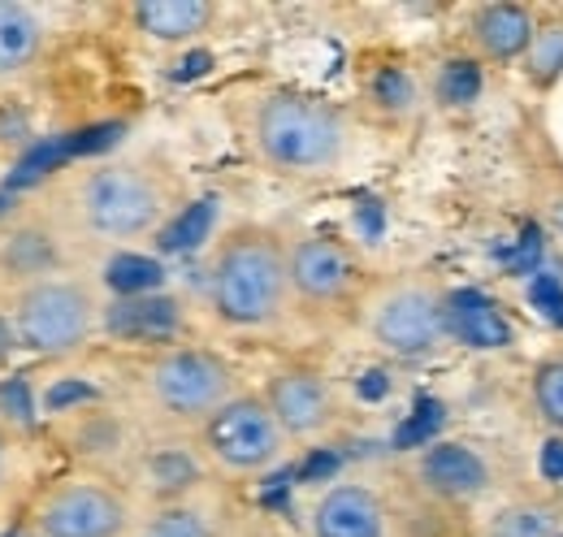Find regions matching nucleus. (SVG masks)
<instances>
[{"label": "nucleus", "mask_w": 563, "mask_h": 537, "mask_svg": "<svg viewBox=\"0 0 563 537\" xmlns=\"http://www.w3.org/2000/svg\"><path fill=\"white\" fill-rule=\"evenodd\" d=\"M542 217H547V226L563 239V183H551V187H547V196H542Z\"/></svg>", "instance_id": "obj_27"}, {"label": "nucleus", "mask_w": 563, "mask_h": 537, "mask_svg": "<svg viewBox=\"0 0 563 537\" xmlns=\"http://www.w3.org/2000/svg\"><path fill=\"white\" fill-rule=\"evenodd\" d=\"M286 273H290V291L299 299H308V304H339L352 291L355 261L339 239L308 234V239L286 248Z\"/></svg>", "instance_id": "obj_9"}, {"label": "nucleus", "mask_w": 563, "mask_h": 537, "mask_svg": "<svg viewBox=\"0 0 563 537\" xmlns=\"http://www.w3.org/2000/svg\"><path fill=\"white\" fill-rule=\"evenodd\" d=\"M165 187L140 169V165H104V169H91L78 187V212H82V226L96 234V239H109V243H122V239H140L147 230L161 226L165 217Z\"/></svg>", "instance_id": "obj_3"}, {"label": "nucleus", "mask_w": 563, "mask_h": 537, "mask_svg": "<svg viewBox=\"0 0 563 537\" xmlns=\"http://www.w3.org/2000/svg\"><path fill=\"white\" fill-rule=\"evenodd\" d=\"M0 476H4V438H0Z\"/></svg>", "instance_id": "obj_31"}, {"label": "nucleus", "mask_w": 563, "mask_h": 537, "mask_svg": "<svg viewBox=\"0 0 563 537\" xmlns=\"http://www.w3.org/2000/svg\"><path fill=\"white\" fill-rule=\"evenodd\" d=\"M209 221H212V200L191 204V208L178 217V226L165 230L161 248H165V252H187V248H196V243L209 234Z\"/></svg>", "instance_id": "obj_23"}, {"label": "nucleus", "mask_w": 563, "mask_h": 537, "mask_svg": "<svg viewBox=\"0 0 563 537\" xmlns=\"http://www.w3.org/2000/svg\"><path fill=\"white\" fill-rule=\"evenodd\" d=\"M152 399L178 420H212L225 403L234 399V373L225 360L200 347L165 351L147 373Z\"/></svg>", "instance_id": "obj_6"}, {"label": "nucleus", "mask_w": 563, "mask_h": 537, "mask_svg": "<svg viewBox=\"0 0 563 537\" xmlns=\"http://www.w3.org/2000/svg\"><path fill=\"white\" fill-rule=\"evenodd\" d=\"M421 481L442 498H477L490 490V464L464 442H433L421 456Z\"/></svg>", "instance_id": "obj_12"}, {"label": "nucleus", "mask_w": 563, "mask_h": 537, "mask_svg": "<svg viewBox=\"0 0 563 537\" xmlns=\"http://www.w3.org/2000/svg\"><path fill=\"white\" fill-rule=\"evenodd\" d=\"M40 18L26 9V4H13V0H0V74H18L35 62L40 53Z\"/></svg>", "instance_id": "obj_17"}, {"label": "nucleus", "mask_w": 563, "mask_h": 537, "mask_svg": "<svg viewBox=\"0 0 563 537\" xmlns=\"http://www.w3.org/2000/svg\"><path fill=\"white\" fill-rule=\"evenodd\" d=\"M269 412L286 438H312L334 420V395L330 386L308 369H286L269 386Z\"/></svg>", "instance_id": "obj_10"}, {"label": "nucleus", "mask_w": 563, "mask_h": 537, "mask_svg": "<svg viewBox=\"0 0 563 537\" xmlns=\"http://www.w3.org/2000/svg\"><path fill=\"white\" fill-rule=\"evenodd\" d=\"M209 451L217 456V464H225L230 472H261L269 469L286 447V434L274 420L269 403L252 399V395H234L205 429Z\"/></svg>", "instance_id": "obj_7"}, {"label": "nucleus", "mask_w": 563, "mask_h": 537, "mask_svg": "<svg viewBox=\"0 0 563 537\" xmlns=\"http://www.w3.org/2000/svg\"><path fill=\"white\" fill-rule=\"evenodd\" d=\"M18 338L40 355H66L82 347L96 326V299L87 286L66 277H40L18 295Z\"/></svg>", "instance_id": "obj_5"}, {"label": "nucleus", "mask_w": 563, "mask_h": 537, "mask_svg": "<svg viewBox=\"0 0 563 537\" xmlns=\"http://www.w3.org/2000/svg\"><path fill=\"white\" fill-rule=\"evenodd\" d=\"M252 139H256L261 156L282 174H325L347 152L343 118L325 100L295 96V91L269 96L256 109Z\"/></svg>", "instance_id": "obj_2"}, {"label": "nucleus", "mask_w": 563, "mask_h": 537, "mask_svg": "<svg viewBox=\"0 0 563 537\" xmlns=\"http://www.w3.org/2000/svg\"><path fill=\"white\" fill-rule=\"evenodd\" d=\"M529 74L538 83H551L563 74V18L533 26V44H529Z\"/></svg>", "instance_id": "obj_19"}, {"label": "nucleus", "mask_w": 563, "mask_h": 537, "mask_svg": "<svg viewBox=\"0 0 563 537\" xmlns=\"http://www.w3.org/2000/svg\"><path fill=\"white\" fill-rule=\"evenodd\" d=\"M209 0H143L135 4V22H140L143 35L161 40V44H183V40H196L200 31H209L212 22Z\"/></svg>", "instance_id": "obj_16"}, {"label": "nucleus", "mask_w": 563, "mask_h": 537, "mask_svg": "<svg viewBox=\"0 0 563 537\" xmlns=\"http://www.w3.org/2000/svg\"><path fill=\"white\" fill-rule=\"evenodd\" d=\"M368 335L399 360H424L446 342V291L429 277H395L368 299Z\"/></svg>", "instance_id": "obj_4"}, {"label": "nucleus", "mask_w": 563, "mask_h": 537, "mask_svg": "<svg viewBox=\"0 0 563 537\" xmlns=\"http://www.w3.org/2000/svg\"><path fill=\"white\" fill-rule=\"evenodd\" d=\"M104 326L122 338H174L183 313L169 295H126L104 313Z\"/></svg>", "instance_id": "obj_15"}, {"label": "nucleus", "mask_w": 563, "mask_h": 537, "mask_svg": "<svg viewBox=\"0 0 563 537\" xmlns=\"http://www.w3.org/2000/svg\"><path fill=\"white\" fill-rule=\"evenodd\" d=\"M555 529H560V512L538 498L511 503L490 520V537H555Z\"/></svg>", "instance_id": "obj_18"}, {"label": "nucleus", "mask_w": 563, "mask_h": 537, "mask_svg": "<svg viewBox=\"0 0 563 537\" xmlns=\"http://www.w3.org/2000/svg\"><path fill=\"white\" fill-rule=\"evenodd\" d=\"M140 537H212V525L191 507H165L147 520Z\"/></svg>", "instance_id": "obj_22"}, {"label": "nucleus", "mask_w": 563, "mask_h": 537, "mask_svg": "<svg viewBox=\"0 0 563 537\" xmlns=\"http://www.w3.org/2000/svg\"><path fill=\"white\" fill-rule=\"evenodd\" d=\"M74 399H91V391L87 386H57L53 395H48V407H66Z\"/></svg>", "instance_id": "obj_29"}, {"label": "nucleus", "mask_w": 563, "mask_h": 537, "mask_svg": "<svg viewBox=\"0 0 563 537\" xmlns=\"http://www.w3.org/2000/svg\"><path fill=\"white\" fill-rule=\"evenodd\" d=\"M290 295L286 248L269 230H234L212 261V308L239 330H261L278 321Z\"/></svg>", "instance_id": "obj_1"}, {"label": "nucleus", "mask_w": 563, "mask_h": 537, "mask_svg": "<svg viewBox=\"0 0 563 537\" xmlns=\"http://www.w3.org/2000/svg\"><path fill=\"white\" fill-rule=\"evenodd\" d=\"M442 425V407L438 403H421L417 407V416L395 434V447H421V442H429L433 438V429Z\"/></svg>", "instance_id": "obj_26"}, {"label": "nucleus", "mask_w": 563, "mask_h": 537, "mask_svg": "<svg viewBox=\"0 0 563 537\" xmlns=\"http://www.w3.org/2000/svg\"><path fill=\"white\" fill-rule=\"evenodd\" d=\"M35 529L44 537H122L131 529V507L100 481H66L40 503Z\"/></svg>", "instance_id": "obj_8"}, {"label": "nucleus", "mask_w": 563, "mask_h": 537, "mask_svg": "<svg viewBox=\"0 0 563 537\" xmlns=\"http://www.w3.org/2000/svg\"><path fill=\"white\" fill-rule=\"evenodd\" d=\"M312 537H390V512L368 485H334L312 507Z\"/></svg>", "instance_id": "obj_11"}, {"label": "nucleus", "mask_w": 563, "mask_h": 537, "mask_svg": "<svg viewBox=\"0 0 563 537\" xmlns=\"http://www.w3.org/2000/svg\"><path fill=\"white\" fill-rule=\"evenodd\" d=\"M373 91H377V100L386 109H412V100H417V87H412V78L404 69H382Z\"/></svg>", "instance_id": "obj_25"}, {"label": "nucleus", "mask_w": 563, "mask_h": 537, "mask_svg": "<svg viewBox=\"0 0 563 537\" xmlns=\"http://www.w3.org/2000/svg\"><path fill=\"white\" fill-rule=\"evenodd\" d=\"M533 407L538 416L563 434V360H547L533 373Z\"/></svg>", "instance_id": "obj_20"}, {"label": "nucleus", "mask_w": 563, "mask_h": 537, "mask_svg": "<svg viewBox=\"0 0 563 537\" xmlns=\"http://www.w3.org/2000/svg\"><path fill=\"white\" fill-rule=\"evenodd\" d=\"M446 335L460 338L473 351H503L511 347V326L482 291H451L446 295Z\"/></svg>", "instance_id": "obj_13"}, {"label": "nucleus", "mask_w": 563, "mask_h": 537, "mask_svg": "<svg viewBox=\"0 0 563 537\" xmlns=\"http://www.w3.org/2000/svg\"><path fill=\"white\" fill-rule=\"evenodd\" d=\"M334 469H339V456H312V464L303 469V481H312V476H330Z\"/></svg>", "instance_id": "obj_30"}, {"label": "nucleus", "mask_w": 563, "mask_h": 537, "mask_svg": "<svg viewBox=\"0 0 563 537\" xmlns=\"http://www.w3.org/2000/svg\"><path fill=\"white\" fill-rule=\"evenodd\" d=\"M542 472H547L551 481H563V442H547V451H542Z\"/></svg>", "instance_id": "obj_28"}, {"label": "nucleus", "mask_w": 563, "mask_h": 537, "mask_svg": "<svg viewBox=\"0 0 563 537\" xmlns=\"http://www.w3.org/2000/svg\"><path fill=\"white\" fill-rule=\"evenodd\" d=\"M109 282L122 291V295H147L156 282H161V265L156 261H143V256H118L109 265Z\"/></svg>", "instance_id": "obj_24"}, {"label": "nucleus", "mask_w": 563, "mask_h": 537, "mask_svg": "<svg viewBox=\"0 0 563 537\" xmlns=\"http://www.w3.org/2000/svg\"><path fill=\"white\" fill-rule=\"evenodd\" d=\"M473 40L494 62L525 57L533 44V13L525 4H482L473 13Z\"/></svg>", "instance_id": "obj_14"}, {"label": "nucleus", "mask_w": 563, "mask_h": 537, "mask_svg": "<svg viewBox=\"0 0 563 537\" xmlns=\"http://www.w3.org/2000/svg\"><path fill=\"white\" fill-rule=\"evenodd\" d=\"M438 96L446 105H473L482 96V66L477 62H446L438 78Z\"/></svg>", "instance_id": "obj_21"}]
</instances>
